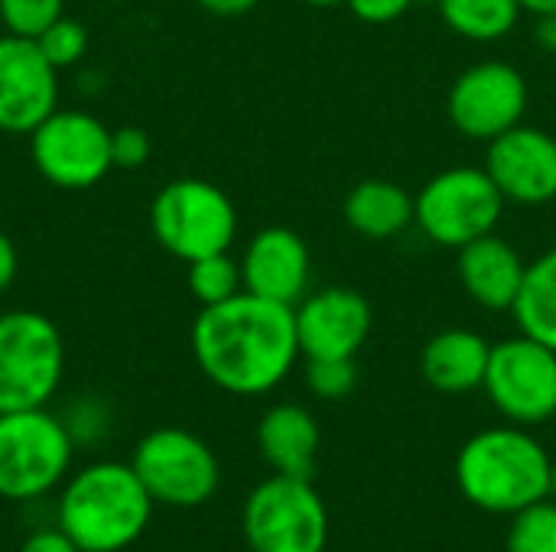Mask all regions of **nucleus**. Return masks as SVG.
<instances>
[{"label": "nucleus", "instance_id": "obj_1", "mask_svg": "<svg viewBox=\"0 0 556 552\" xmlns=\"http://www.w3.org/2000/svg\"><path fill=\"white\" fill-rule=\"evenodd\" d=\"M189 342L199 371L235 397L270 394L300 358L293 306L261 299L248 290L225 303L202 306Z\"/></svg>", "mask_w": 556, "mask_h": 552}, {"label": "nucleus", "instance_id": "obj_2", "mask_svg": "<svg viewBox=\"0 0 556 552\" xmlns=\"http://www.w3.org/2000/svg\"><path fill=\"white\" fill-rule=\"evenodd\" d=\"M153 508L130 462L104 459L65 478L55 527L81 552H124L147 534Z\"/></svg>", "mask_w": 556, "mask_h": 552}, {"label": "nucleus", "instance_id": "obj_3", "mask_svg": "<svg viewBox=\"0 0 556 552\" xmlns=\"http://www.w3.org/2000/svg\"><path fill=\"white\" fill-rule=\"evenodd\" d=\"M547 449L525 426L476 433L456 459V485L469 504L489 514H518L551 498Z\"/></svg>", "mask_w": 556, "mask_h": 552}, {"label": "nucleus", "instance_id": "obj_4", "mask_svg": "<svg viewBox=\"0 0 556 552\" xmlns=\"http://www.w3.org/2000/svg\"><path fill=\"white\" fill-rule=\"evenodd\" d=\"M75 439L62 416L46 407L0 413V498L33 504L72 475Z\"/></svg>", "mask_w": 556, "mask_h": 552}, {"label": "nucleus", "instance_id": "obj_5", "mask_svg": "<svg viewBox=\"0 0 556 552\" xmlns=\"http://www.w3.org/2000/svg\"><path fill=\"white\" fill-rule=\"evenodd\" d=\"M65 374V342L36 309L0 312V413L46 407Z\"/></svg>", "mask_w": 556, "mask_h": 552}, {"label": "nucleus", "instance_id": "obj_6", "mask_svg": "<svg viewBox=\"0 0 556 552\" xmlns=\"http://www.w3.org/2000/svg\"><path fill=\"white\" fill-rule=\"evenodd\" d=\"M150 228L163 251L192 264L231 251L238 234L235 202L208 179H173L150 202Z\"/></svg>", "mask_w": 556, "mask_h": 552}, {"label": "nucleus", "instance_id": "obj_7", "mask_svg": "<svg viewBox=\"0 0 556 552\" xmlns=\"http://www.w3.org/2000/svg\"><path fill=\"white\" fill-rule=\"evenodd\" d=\"M241 530L251 552H326L329 511L313 478L274 472L248 495Z\"/></svg>", "mask_w": 556, "mask_h": 552}, {"label": "nucleus", "instance_id": "obj_8", "mask_svg": "<svg viewBox=\"0 0 556 552\" xmlns=\"http://www.w3.org/2000/svg\"><path fill=\"white\" fill-rule=\"evenodd\" d=\"M505 195L485 166H453L437 172L414 195V224L440 247H466L492 234L505 215Z\"/></svg>", "mask_w": 556, "mask_h": 552}, {"label": "nucleus", "instance_id": "obj_9", "mask_svg": "<svg viewBox=\"0 0 556 552\" xmlns=\"http://www.w3.org/2000/svg\"><path fill=\"white\" fill-rule=\"evenodd\" d=\"M130 468L143 482L153 504L192 511L215 498L222 465L205 439L179 426L147 433L130 455Z\"/></svg>", "mask_w": 556, "mask_h": 552}, {"label": "nucleus", "instance_id": "obj_10", "mask_svg": "<svg viewBox=\"0 0 556 552\" xmlns=\"http://www.w3.org/2000/svg\"><path fill=\"white\" fill-rule=\"evenodd\" d=\"M29 156L36 172L55 189H91L111 169V130L88 111L55 107L33 133Z\"/></svg>", "mask_w": 556, "mask_h": 552}, {"label": "nucleus", "instance_id": "obj_11", "mask_svg": "<svg viewBox=\"0 0 556 552\" xmlns=\"http://www.w3.org/2000/svg\"><path fill=\"white\" fill-rule=\"evenodd\" d=\"M482 390L515 426H541L556 416V351L515 335L492 345Z\"/></svg>", "mask_w": 556, "mask_h": 552}, {"label": "nucleus", "instance_id": "obj_12", "mask_svg": "<svg viewBox=\"0 0 556 552\" xmlns=\"http://www.w3.org/2000/svg\"><path fill=\"white\" fill-rule=\"evenodd\" d=\"M528 81L525 75L498 59L469 65L450 88V120L469 140H495L505 130L518 127L528 111Z\"/></svg>", "mask_w": 556, "mask_h": 552}, {"label": "nucleus", "instance_id": "obj_13", "mask_svg": "<svg viewBox=\"0 0 556 552\" xmlns=\"http://www.w3.org/2000/svg\"><path fill=\"white\" fill-rule=\"evenodd\" d=\"M59 107V68L36 39L0 36V130L33 133Z\"/></svg>", "mask_w": 556, "mask_h": 552}, {"label": "nucleus", "instance_id": "obj_14", "mask_svg": "<svg viewBox=\"0 0 556 552\" xmlns=\"http://www.w3.org/2000/svg\"><path fill=\"white\" fill-rule=\"evenodd\" d=\"M300 355L309 358H355L375 325L371 306L358 290L326 286L306 293L293 306Z\"/></svg>", "mask_w": 556, "mask_h": 552}, {"label": "nucleus", "instance_id": "obj_15", "mask_svg": "<svg viewBox=\"0 0 556 552\" xmlns=\"http://www.w3.org/2000/svg\"><path fill=\"white\" fill-rule=\"evenodd\" d=\"M485 172L515 205H547L556 198V137L518 124L489 140Z\"/></svg>", "mask_w": 556, "mask_h": 552}, {"label": "nucleus", "instance_id": "obj_16", "mask_svg": "<svg viewBox=\"0 0 556 552\" xmlns=\"http://www.w3.org/2000/svg\"><path fill=\"white\" fill-rule=\"evenodd\" d=\"M309 277H313L309 247L296 231L283 224H270L248 241L241 257V280L248 293L270 303L296 306L309 293Z\"/></svg>", "mask_w": 556, "mask_h": 552}, {"label": "nucleus", "instance_id": "obj_17", "mask_svg": "<svg viewBox=\"0 0 556 552\" xmlns=\"http://www.w3.org/2000/svg\"><path fill=\"white\" fill-rule=\"evenodd\" d=\"M459 283L472 303L492 312H511L515 299L525 286L528 260L518 254L515 244L498 238L495 231L459 247Z\"/></svg>", "mask_w": 556, "mask_h": 552}, {"label": "nucleus", "instance_id": "obj_18", "mask_svg": "<svg viewBox=\"0 0 556 552\" xmlns=\"http://www.w3.org/2000/svg\"><path fill=\"white\" fill-rule=\"evenodd\" d=\"M319 446L323 433L306 407L277 403L257 423V449L277 475L313 478Z\"/></svg>", "mask_w": 556, "mask_h": 552}, {"label": "nucleus", "instance_id": "obj_19", "mask_svg": "<svg viewBox=\"0 0 556 552\" xmlns=\"http://www.w3.org/2000/svg\"><path fill=\"white\" fill-rule=\"evenodd\" d=\"M492 345L472 329L437 332L420 351V374L440 394H472L485 384Z\"/></svg>", "mask_w": 556, "mask_h": 552}, {"label": "nucleus", "instance_id": "obj_20", "mask_svg": "<svg viewBox=\"0 0 556 552\" xmlns=\"http://www.w3.org/2000/svg\"><path fill=\"white\" fill-rule=\"evenodd\" d=\"M349 228L368 241H388L414 224V195L391 179H362L342 205Z\"/></svg>", "mask_w": 556, "mask_h": 552}, {"label": "nucleus", "instance_id": "obj_21", "mask_svg": "<svg viewBox=\"0 0 556 552\" xmlns=\"http://www.w3.org/2000/svg\"><path fill=\"white\" fill-rule=\"evenodd\" d=\"M515 322L521 335L556 351V247L528 264L525 286L515 299Z\"/></svg>", "mask_w": 556, "mask_h": 552}, {"label": "nucleus", "instance_id": "obj_22", "mask_svg": "<svg viewBox=\"0 0 556 552\" xmlns=\"http://www.w3.org/2000/svg\"><path fill=\"white\" fill-rule=\"evenodd\" d=\"M437 7L443 23L469 42L505 39L525 13L521 0H437Z\"/></svg>", "mask_w": 556, "mask_h": 552}, {"label": "nucleus", "instance_id": "obj_23", "mask_svg": "<svg viewBox=\"0 0 556 552\" xmlns=\"http://www.w3.org/2000/svg\"><path fill=\"white\" fill-rule=\"evenodd\" d=\"M189 293L195 296L199 306H215V303H225L231 296H238L244 290V280H241V260H235L228 251L222 254H208V257H199L189 264Z\"/></svg>", "mask_w": 556, "mask_h": 552}, {"label": "nucleus", "instance_id": "obj_24", "mask_svg": "<svg viewBox=\"0 0 556 552\" xmlns=\"http://www.w3.org/2000/svg\"><path fill=\"white\" fill-rule=\"evenodd\" d=\"M505 552H556V501L544 498L518 514L505 537Z\"/></svg>", "mask_w": 556, "mask_h": 552}, {"label": "nucleus", "instance_id": "obj_25", "mask_svg": "<svg viewBox=\"0 0 556 552\" xmlns=\"http://www.w3.org/2000/svg\"><path fill=\"white\" fill-rule=\"evenodd\" d=\"M65 10V0H0V23L3 33L36 39L46 33Z\"/></svg>", "mask_w": 556, "mask_h": 552}, {"label": "nucleus", "instance_id": "obj_26", "mask_svg": "<svg viewBox=\"0 0 556 552\" xmlns=\"http://www.w3.org/2000/svg\"><path fill=\"white\" fill-rule=\"evenodd\" d=\"M36 46L62 72V68H72V65H78L85 59V52H88V29L78 20L62 13L46 33L36 36Z\"/></svg>", "mask_w": 556, "mask_h": 552}, {"label": "nucleus", "instance_id": "obj_27", "mask_svg": "<svg viewBox=\"0 0 556 552\" xmlns=\"http://www.w3.org/2000/svg\"><path fill=\"white\" fill-rule=\"evenodd\" d=\"M306 387L319 400H342L358 387L355 358H309L306 361Z\"/></svg>", "mask_w": 556, "mask_h": 552}, {"label": "nucleus", "instance_id": "obj_28", "mask_svg": "<svg viewBox=\"0 0 556 552\" xmlns=\"http://www.w3.org/2000/svg\"><path fill=\"white\" fill-rule=\"evenodd\" d=\"M62 423L68 426L75 446H91V442H98V439L108 436V429H111V410L98 397H81V400H75L68 407V413L62 416Z\"/></svg>", "mask_w": 556, "mask_h": 552}, {"label": "nucleus", "instance_id": "obj_29", "mask_svg": "<svg viewBox=\"0 0 556 552\" xmlns=\"http://www.w3.org/2000/svg\"><path fill=\"white\" fill-rule=\"evenodd\" d=\"M150 133L143 127H117L111 130V159L114 169H140L150 159Z\"/></svg>", "mask_w": 556, "mask_h": 552}, {"label": "nucleus", "instance_id": "obj_30", "mask_svg": "<svg viewBox=\"0 0 556 552\" xmlns=\"http://www.w3.org/2000/svg\"><path fill=\"white\" fill-rule=\"evenodd\" d=\"M345 3L362 23H371V26L394 23L414 7V0H345Z\"/></svg>", "mask_w": 556, "mask_h": 552}, {"label": "nucleus", "instance_id": "obj_31", "mask_svg": "<svg viewBox=\"0 0 556 552\" xmlns=\"http://www.w3.org/2000/svg\"><path fill=\"white\" fill-rule=\"evenodd\" d=\"M16 552H81L59 527H39L33 530Z\"/></svg>", "mask_w": 556, "mask_h": 552}, {"label": "nucleus", "instance_id": "obj_32", "mask_svg": "<svg viewBox=\"0 0 556 552\" xmlns=\"http://www.w3.org/2000/svg\"><path fill=\"white\" fill-rule=\"evenodd\" d=\"M20 273V254H16V244L0 231V293H7L13 286Z\"/></svg>", "mask_w": 556, "mask_h": 552}, {"label": "nucleus", "instance_id": "obj_33", "mask_svg": "<svg viewBox=\"0 0 556 552\" xmlns=\"http://www.w3.org/2000/svg\"><path fill=\"white\" fill-rule=\"evenodd\" d=\"M261 0H199V7L212 16H244L257 7Z\"/></svg>", "mask_w": 556, "mask_h": 552}, {"label": "nucleus", "instance_id": "obj_34", "mask_svg": "<svg viewBox=\"0 0 556 552\" xmlns=\"http://www.w3.org/2000/svg\"><path fill=\"white\" fill-rule=\"evenodd\" d=\"M534 36H538V46H541L544 52L556 55V13H544V16H538V29H534Z\"/></svg>", "mask_w": 556, "mask_h": 552}, {"label": "nucleus", "instance_id": "obj_35", "mask_svg": "<svg viewBox=\"0 0 556 552\" xmlns=\"http://www.w3.org/2000/svg\"><path fill=\"white\" fill-rule=\"evenodd\" d=\"M525 13L544 16V13H556V0H521Z\"/></svg>", "mask_w": 556, "mask_h": 552}, {"label": "nucleus", "instance_id": "obj_36", "mask_svg": "<svg viewBox=\"0 0 556 552\" xmlns=\"http://www.w3.org/2000/svg\"><path fill=\"white\" fill-rule=\"evenodd\" d=\"M303 3H309L316 10H332V7H342L345 0H303Z\"/></svg>", "mask_w": 556, "mask_h": 552}, {"label": "nucleus", "instance_id": "obj_37", "mask_svg": "<svg viewBox=\"0 0 556 552\" xmlns=\"http://www.w3.org/2000/svg\"><path fill=\"white\" fill-rule=\"evenodd\" d=\"M551 498L556 501V459H554V465H551Z\"/></svg>", "mask_w": 556, "mask_h": 552}]
</instances>
